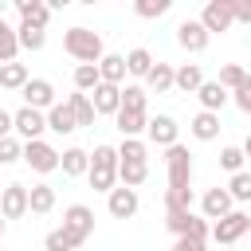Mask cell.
I'll list each match as a JSON object with an SVG mask.
<instances>
[{
	"label": "cell",
	"instance_id": "obj_1",
	"mask_svg": "<svg viewBox=\"0 0 251 251\" xmlns=\"http://www.w3.org/2000/svg\"><path fill=\"white\" fill-rule=\"evenodd\" d=\"M86 180H90L94 192H110V188H118V149H114V145H94Z\"/></svg>",
	"mask_w": 251,
	"mask_h": 251
},
{
	"label": "cell",
	"instance_id": "obj_2",
	"mask_svg": "<svg viewBox=\"0 0 251 251\" xmlns=\"http://www.w3.org/2000/svg\"><path fill=\"white\" fill-rule=\"evenodd\" d=\"M63 51H67L71 59H78V63H98V59L106 55L102 35L90 31V27H71V31H63Z\"/></svg>",
	"mask_w": 251,
	"mask_h": 251
},
{
	"label": "cell",
	"instance_id": "obj_3",
	"mask_svg": "<svg viewBox=\"0 0 251 251\" xmlns=\"http://www.w3.org/2000/svg\"><path fill=\"white\" fill-rule=\"evenodd\" d=\"M165 169H169V188L165 192H184V188H192V153H188V145H169L165 149Z\"/></svg>",
	"mask_w": 251,
	"mask_h": 251
},
{
	"label": "cell",
	"instance_id": "obj_4",
	"mask_svg": "<svg viewBox=\"0 0 251 251\" xmlns=\"http://www.w3.org/2000/svg\"><path fill=\"white\" fill-rule=\"evenodd\" d=\"M247 231H251V216H247L243 208H231L224 220H216V224H212V239H216L220 247H235Z\"/></svg>",
	"mask_w": 251,
	"mask_h": 251
},
{
	"label": "cell",
	"instance_id": "obj_5",
	"mask_svg": "<svg viewBox=\"0 0 251 251\" xmlns=\"http://www.w3.org/2000/svg\"><path fill=\"white\" fill-rule=\"evenodd\" d=\"M31 173H39V176H47V173H59V149L51 145V141H24V157H20Z\"/></svg>",
	"mask_w": 251,
	"mask_h": 251
},
{
	"label": "cell",
	"instance_id": "obj_6",
	"mask_svg": "<svg viewBox=\"0 0 251 251\" xmlns=\"http://www.w3.org/2000/svg\"><path fill=\"white\" fill-rule=\"evenodd\" d=\"M165 227H169L176 239L188 235V239L208 243V235H212V224H208L204 216H196V212H165Z\"/></svg>",
	"mask_w": 251,
	"mask_h": 251
},
{
	"label": "cell",
	"instance_id": "obj_7",
	"mask_svg": "<svg viewBox=\"0 0 251 251\" xmlns=\"http://www.w3.org/2000/svg\"><path fill=\"white\" fill-rule=\"evenodd\" d=\"M43 129H47V114H39V110H31V106H20V110L12 114V133H16L20 141H39Z\"/></svg>",
	"mask_w": 251,
	"mask_h": 251
},
{
	"label": "cell",
	"instance_id": "obj_8",
	"mask_svg": "<svg viewBox=\"0 0 251 251\" xmlns=\"http://www.w3.org/2000/svg\"><path fill=\"white\" fill-rule=\"evenodd\" d=\"M200 24H204V31H208V35H216V31H227V27L235 24L231 0H208V4H204V12H200Z\"/></svg>",
	"mask_w": 251,
	"mask_h": 251
},
{
	"label": "cell",
	"instance_id": "obj_9",
	"mask_svg": "<svg viewBox=\"0 0 251 251\" xmlns=\"http://www.w3.org/2000/svg\"><path fill=\"white\" fill-rule=\"evenodd\" d=\"M63 227H67L78 243H86V239L94 235V212H90L86 204H71V208L63 212Z\"/></svg>",
	"mask_w": 251,
	"mask_h": 251
},
{
	"label": "cell",
	"instance_id": "obj_10",
	"mask_svg": "<svg viewBox=\"0 0 251 251\" xmlns=\"http://www.w3.org/2000/svg\"><path fill=\"white\" fill-rule=\"evenodd\" d=\"M24 94V106H31V110H39V114H47L59 98H55V86L47 82V78H27V86L20 90Z\"/></svg>",
	"mask_w": 251,
	"mask_h": 251
},
{
	"label": "cell",
	"instance_id": "obj_11",
	"mask_svg": "<svg viewBox=\"0 0 251 251\" xmlns=\"http://www.w3.org/2000/svg\"><path fill=\"white\" fill-rule=\"evenodd\" d=\"M106 208H110V216L114 220H133L137 216V208H141V200H137V192L133 188H110L106 192Z\"/></svg>",
	"mask_w": 251,
	"mask_h": 251
},
{
	"label": "cell",
	"instance_id": "obj_12",
	"mask_svg": "<svg viewBox=\"0 0 251 251\" xmlns=\"http://www.w3.org/2000/svg\"><path fill=\"white\" fill-rule=\"evenodd\" d=\"M0 216L4 220L27 216V184H4L0 188Z\"/></svg>",
	"mask_w": 251,
	"mask_h": 251
},
{
	"label": "cell",
	"instance_id": "obj_13",
	"mask_svg": "<svg viewBox=\"0 0 251 251\" xmlns=\"http://www.w3.org/2000/svg\"><path fill=\"white\" fill-rule=\"evenodd\" d=\"M176 133H180V126H176V118H169V114H157V118H149V126H145V137H149L153 145H161V149L176 145Z\"/></svg>",
	"mask_w": 251,
	"mask_h": 251
},
{
	"label": "cell",
	"instance_id": "obj_14",
	"mask_svg": "<svg viewBox=\"0 0 251 251\" xmlns=\"http://www.w3.org/2000/svg\"><path fill=\"white\" fill-rule=\"evenodd\" d=\"M231 208H235V204H231L227 188H220V184H216V188H208V192L200 196V216H204V220H212V224H216V220H224Z\"/></svg>",
	"mask_w": 251,
	"mask_h": 251
},
{
	"label": "cell",
	"instance_id": "obj_15",
	"mask_svg": "<svg viewBox=\"0 0 251 251\" xmlns=\"http://www.w3.org/2000/svg\"><path fill=\"white\" fill-rule=\"evenodd\" d=\"M208 39H212V35L204 31V24H200V20H180V24H176V43H180L184 51H192V55H196V51H204V47H208Z\"/></svg>",
	"mask_w": 251,
	"mask_h": 251
},
{
	"label": "cell",
	"instance_id": "obj_16",
	"mask_svg": "<svg viewBox=\"0 0 251 251\" xmlns=\"http://www.w3.org/2000/svg\"><path fill=\"white\" fill-rule=\"evenodd\" d=\"M90 106H94V114H118L122 110V86H110V82H98L90 94Z\"/></svg>",
	"mask_w": 251,
	"mask_h": 251
},
{
	"label": "cell",
	"instance_id": "obj_17",
	"mask_svg": "<svg viewBox=\"0 0 251 251\" xmlns=\"http://www.w3.org/2000/svg\"><path fill=\"white\" fill-rule=\"evenodd\" d=\"M204 86V71H200V63H180V67H173V90H180V94H196Z\"/></svg>",
	"mask_w": 251,
	"mask_h": 251
},
{
	"label": "cell",
	"instance_id": "obj_18",
	"mask_svg": "<svg viewBox=\"0 0 251 251\" xmlns=\"http://www.w3.org/2000/svg\"><path fill=\"white\" fill-rule=\"evenodd\" d=\"M16 12H20V24H31L39 31H47V24H51V8L43 0H16Z\"/></svg>",
	"mask_w": 251,
	"mask_h": 251
},
{
	"label": "cell",
	"instance_id": "obj_19",
	"mask_svg": "<svg viewBox=\"0 0 251 251\" xmlns=\"http://www.w3.org/2000/svg\"><path fill=\"white\" fill-rule=\"evenodd\" d=\"M196 98H200V110H208V114H220V110L231 102V94H227L216 78H204V86L196 90Z\"/></svg>",
	"mask_w": 251,
	"mask_h": 251
},
{
	"label": "cell",
	"instance_id": "obj_20",
	"mask_svg": "<svg viewBox=\"0 0 251 251\" xmlns=\"http://www.w3.org/2000/svg\"><path fill=\"white\" fill-rule=\"evenodd\" d=\"M98 78L110 82V86H126V55L106 51V55L98 59Z\"/></svg>",
	"mask_w": 251,
	"mask_h": 251
},
{
	"label": "cell",
	"instance_id": "obj_21",
	"mask_svg": "<svg viewBox=\"0 0 251 251\" xmlns=\"http://www.w3.org/2000/svg\"><path fill=\"white\" fill-rule=\"evenodd\" d=\"M59 169H63V176H86V169H90V153H86L82 145H71V149L59 153Z\"/></svg>",
	"mask_w": 251,
	"mask_h": 251
},
{
	"label": "cell",
	"instance_id": "obj_22",
	"mask_svg": "<svg viewBox=\"0 0 251 251\" xmlns=\"http://www.w3.org/2000/svg\"><path fill=\"white\" fill-rule=\"evenodd\" d=\"M47 129H51V133H59V137H63V133H75V129H78V122H75V114H71L67 98H63V102H55V106L47 110Z\"/></svg>",
	"mask_w": 251,
	"mask_h": 251
},
{
	"label": "cell",
	"instance_id": "obj_23",
	"mask_svg": "<svg viewBox=\"0 0 251 251\" xmlns=\"http://www.w3.org/2000/svg\"><path fill=\"white\" fill-rule=\"evenodd\" d=\"M145 176H149V161H118V180H122V188H141L145 184Z\"/></svg>",
	"mask_w": 251,
	"mask_h": 251
},
{
	"label": "cell",
	"instance_id": "obj_24",
	"mask_svg": "<svg viewBox=\"0 0 251 251\" xmlns=\"http://www.w3.org/2000/svg\"><path fill=\"white\" fill-rule=\"evenodd\" d=\"M188 129H192V137H196V141H216V137H220V114L200 110V114L188 122Z\"/></svg>",
	"mask_w": 251,
	"mask_h": 251
},
{
	"label": "cell",
	"instance_id": "obj_25",
	"mask_svg": "<svg viewBox=\"0 0 251 251\" xmlns=\"http://www.w3.org/2000/svg\"><path fill=\"white\" fill-rule=\"evenodd\" d=\"M169 90H173V67L153 63V71L145 75V94H169Z\"/></svg>",
	"mask_w": 251,
	"mask_h": 251
},
{
	"label": "cell",
	"instance_id": "obj_26",
	"mask_svg": "<svg viewBox=\"0 0 251 251\" xmlns=\"http://www.w3.org/2000/svg\"><path fill=\"white\" fill-rule=\"evenodd\" d=\"M114 126H118V133H122V137H141V133H145V126H149V114L118 110V114H114Z\"/></svg>",
	"mask_w": 251,
	"mask_h": 251
},
{
	"label": "cell",
	"instance_id": "obj_27",
	"mask_svg": "<svg viewBox=\"0 0 251 251\" xmlns=\"http://www.w3.org/2000/svg\"><path fill=\"white\" fill-rule=\"evenodd\" d=\"M51 208H55V188H51V184H31V188H27V212L47 216Z\"/></svg>",
	"mask_w": 251,
	"mask_h": 251
},
{
	"label": "cell",
	"instance_id": "obj_28",
	"mask_svg": "<svg viewBox=\"0 0 251 251\" xmlns=\"http://www.w3.org/2000/svg\"><path fill=\"white\" fill-rule=\"evenodd\" d=\"M153 55H149V47H133L129 55H126V75H133V78H145L149 71H153Z\"/></svg>",
	"mask_w": 251,
	"mask_h": 251
},
{
	"label": "cell",
	"instance_id": "obj_29",
	"mask_svg": "<svg viewBox=\"0 0 251 251\" xmlns=\"http://www.w3.org/2000/svg\"><path fill=\"white\" fill-rule=\"evenodd\" d=\"M67 106H71V114H75V122H78V129L82 126H94V106H90V98L82 94V90H75V94H67Z\"/></svg>",
	"mask_w": 251,
	"mask_h": 251
},
{
	"label": "cell",
	"instance_id": "obj_30",
	"mask_svg": "<svg viewBox=\"0 0 251 251\" xmlns=\"http://www.w3.org/2000/svg\"><path fill=\"white\" fill-rule=\"evenodd\" d=\"M27 78H31V75H27V63H4V67H0V86H4V90H24Z\"/></svg>",
	"mask_w": 251,
	"mask_h": 251
},
{
	"label": "cell",
	"instance_id": "obj_31",
	"mask_svg": "<svg viewBox=\"0 0 251 251\" xmlns=\"http://www.w3.org/2000/svg\"><path fill=\"white\" fill-rule=\"evenodd\" d=\"M145 102H149V94H145L141 82H126V86H122V110H129V114H145Z\"/></svg>",
	"mask_w": 251,
	"mask_h": 251
},
{
	"label": "cell",
	"instance_id": "obj_32",
	"mask_svg": "<svg viewBox=\"0 0 251 251\" xmlns=\"http://www.w3.org/2000/svg\"><path fill=\"white\" fill-rule=\"evenodd\" d=\"M43 247H47V251H78L82 243H78V239H75V235L59 224V227H51V231L43 235Z\"/></svg>",
	"mask_w": 251,
	"mask_h": 251
},
{
	"label": "cell",
	"instance_id": "obj_33",
	"mask_svg": "<svg viewBox=\"0 0 251 251\" xmlns=\"http://www.w3.org/2000/svg\"><path fill=\"white\" fill-rule=\"evenodd\" d=\"M16 55H20L16 27H12L8 20H0V67H4V63H16Z\"/></svg>",
	"mask_w": 251,
	"mask_h": 251
},
{
	"label": "cell",
	"instance_id": "obj_34",
	"mask_svg": "<svg viewBox=\"0 0 251 251\" xmlns=\"http://www.w3.org/2000/svg\"><path fill=\"white\" fill-rule=\"evenodd\" d=\"M16 39H20V51H43L47 31H39V27H31V24H16Z\"/></svg>",
	"mask_w": 251,
	"mask_h": 251
},
{
	"label": "cell",
	"instance_id": "obj_35",
	"mask_svg": "<svg viewBox=\"0 0 251 251\" xmlns=\"http://www.w3.org/2000/svg\"><path fill=\"white\" fill-rule=\"evenodd\" d=\"M227 196H231V204H251V173L247 169L227 180Z\"/></svg>",
	"mask_w": 251,
	"mask_h": 251
},
{
	"label": "cell",
	"instance_id": "obj_36",
	"mask_svg": "<svg viewBox=\"0 0 251 251\" xmlns=\"http://www.w3.org/2000/svg\"><path fill=\"white\" fill-rule=\"evenodd\" d=\"M98 82H102V78H98V63H78V67H75V90L90 94Z\"/></svg>",
	"mask_w": 251,
	"mask_h": 251
},
{
	"label": "cell",
	"instance_id": "obj_37",
	"mask_svg": "<svg viewBox=\"0 0 251 251\" xmlns=\"http://www.w3.org/2000/svg\"><path fill=\"white\" fill-rule=\"evenodd\" d=\"M169 8H173V0H133V12L141 20H161Z\"/></svg>",
	"mask_w": 251,
	"mask_h": 251
},
{
	"label": "cell",
	"instance_id": "obj_38",
	"mask_svg": "<svg viewBox=\"0 0 251 251\" xmlns=\"http://www.w3.org/2000/svg\"><path fill=\"white\" fill-rule=\"evenodd\" d=\"M243 78H247V71H243L239 63H224V67H220V78H216V82H220V86H224V90L231 94V90H235V86H239Z\"/></svg>",
	"mask_w": 251,
	"mask_h": 251
},
{
	"label": "cell",
	"instance_id": "obj_39",
	"mask_svg": "<svg viewBox=\"0 0 251 251\" xmlns=\"http://www.w3.org/2000/svg\"><path fill=\"white\" fill-rule=\"evenodd\" d=\"M149 153H145V141L141 137H122V145H118V161H145Z\"/></svg>",
	"mask_w": 251,
	"mask_h": 251
},
{
	"label": "cell",
	"instance_id": "obj_40",
	"mask_svg": "<svg viewBox=\"0 0 251 251\" xmlns=\"http://www.w3.org/2000/svg\"><path fill=\"white\" fill-rule=\"evenodd\" d=\"M243 161H247V157H243V149H239V145H224V149H220V165H224L231 176H235V173H243Z\"/></svg>",
	"mask_w": 251,
	"mask_h": 251
},
{
	"label": "cell",
	"instance_id": "obj_41",
	"mask_svg": "<svg viewBox=\"0 0 251 251\" xmlns=\"http://www.w3.org/2000/svg\"><path fill=\"white\" fill-rule=\"evenodd\" d=\"M24 157V141L12 133V137H0V165H16Z\"/></svg>",
	"mask_w": 251,
	"mask_h": 251
},
{
	"label": "cell",
	"instance_id": "obj_42",
	"mask_svg": "<svg viewBox=\"0 0 251 251\" xmlns=\"http://www.w3.org/2000/svg\"><path fill=\"white\" fill-rule=\"evenodd\" d=\"M231 102H235L243 114H251V75H247V78H243V82L231 90Z\"/></svg>",
	"mask_w": 251,
	"mask_h": 251
},
{
	"label": "cell",
	"instance_id": "obj_43",
	"mask_svg": "<svg viewBox=\"0 0 251 251\" xmlns=\"http://www.w3.org/2000/svg\"><path fill=\"white\" fill-rule=\"evenodd\" d=\"M231 12H235V20H239V24H247V27H251V0H231Z\"/></svg>",
	"mask_w": 251,
	"mask_h": 251
},
{
	"label": "cell",
	"instance_id": "obj_44",
	"mask_svg": "<svg viewBox=\"0 0 251 251\" xmlns=\"http://www.w3.org/2000/svg\"><path fill=\"white\" fill-rule=\"evenodd\" d=\"M169 251H204V243H200V239L180 235V239H173V247H169Z\"/></svg>",
	"mask_w": 251,
	"mask_h": 251
},
{
	"label": "cell",
	"instance_id": "obj_45",
	"mask_svg": "<svg viewBox=\"0 0 251 251\" xmlns=\"http://www.w3.org/2000/svg\"><path fill=\"white\" fill-rule=\"evenodd\" d=\"M0 137H12V110L0 106Z\"/></svg>",
	"mask_w": 251,
	"mask_h": 251
},
{
	"label": "cell",
	"instance_id": "obj_46",
	"mask_svg": "<svg viewBox=\"0 0 251 251\" xmlns=\"http://www.w3.org/2000/svg\"><path fill=\"white\" fill-rule=\"evenodd\" d=\"M239 149H243V157H251V137H247V141H243Z\"/></svg>",
	"mask_w": 251,
	"mask_h": 251
},
{
	"label": "cell",
	"instance_id": "obj_47",
	"mask_svg": "<svg viewBox=\"0 0 251 251\" xmlns=\"http://www.w3.org/2000/svg\"><path fill=\"white\" fill-rule=\"evenodd\" d=\"M4 227H8V220H4V216H0V239H4Z\"/></svg>",
	"mask_w": 251,
	"mask_h": 251
},
{
	"label": "cell",
	"instance_id": "obj_48",
	"mask_svg": "<svg viewBox=\"0 0 251 251\" xmlns=\"http://www.w3.org/2000/svg\"><path fill=\"white\" fill-rule=\"evenodd\" d=\"M0 20H4V0H0Z\"/></svg>",
	"mask_w": 251,
	"mask_h": 251
},
{
	"label": "cell",
	"instance_id": "obj_49",
	"mask_svg": "<svg viewBox=\"0 0 251 251\" xmlns=\"http://www.w3.org/2000/svg\"><path fill=\"white\" fill-rule=\"evenodd\" d=\"M224 251H235V247H224Z\"/></svg>",
	"mask_w": 251,
	"mask_h": 251
},
{
	"label": "cell",
	"instance_id": "obj_50",
	"mask_svg": "<svg viewBox=\"0 0 251 251\" xmlns=\"http://www.w3.org/2000/svg\"><path fill=\"white\" fill-rule=\"evenodd\" d=\"M247 43H251V39H247Z\"/></svg>",
	"mask_w": 251,
	"mask_h": 251
}]
</instances>
